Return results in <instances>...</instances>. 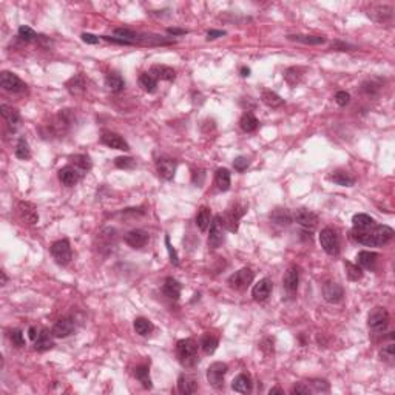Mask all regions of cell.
<instances>
[{
    "label": "cell",
    "instance_id": "8992f818",
    "mask_svg": "<svg viewBox=\"0 0 395 395\" xmlns=\"http://www.w3.org/2000/svg\"><path fill=\"white\" fill-rule=\"evenodd\" d=\"M227 371H228V367L226 363L216 361V363L210 364L209 369H207V380H209L210 386H213L215 389H223Z\"/></svg>",
    "mask_w": 395,
    "mask_h": 395
},
{
    "label": "cell",
    "instance_id": "277c9868",
    "mask_svg": "<svg viewBox=\"0 0 395 395\" xmlns=\"http://www.w3.org/2000/svg\"><path fill=\"white\" fill-rule=\"evenodd\" d=\"M320 244H321V249L331 256H337L339 253V236L331 227H326L321 230Z\"/></svg>",
    "mask_w": 395,
    "mask_h": 395
},
{
    "label": "cell",
    "instance_id": "7c38bea8",
    "mask_svg": "<svg viewBox=\"0 0 395 395\" xmlns=\"http://www.w3.org/2000/svg\"><path fill=\"white\" fill-rule=\"evenodd\" d=\"M293 221L298 223L301 227L310 228V230L315 228L318 226V223H320L318 216L313 213V212L307 210V209H298V210H295V213H293Z\"/></svg>",
    "mask_w": 395,
    "mask_h": 395
},
{
    "label": "cell",
    "instance_id": "1f68e13d",
    "mask_svg": "<svg viewBox=\"0 0 395 395\" xmlns=\"http://www.w3.org/2000/svg\"><path fill=\"white\" fill-rule=\"evenodd\" d=\"M215 184L221 192H227L230 188V171L227 169H218L215 173Z\"/></svg>",
    "mask_w": 395,
    "mask_h": 395
},
{
    "label": "cell",
    "instance_id": "03108f58",
    "mask_svg": "<svg viewBox=\"0 0 395 395\" xmlns=\"http://www.w3.org/2000/svg\"><path fill=\"white\" fill-rule=\"evenodd\" d=\"M0 275H2V282H0V284L5 285V284H6V281H8V277H6V274H5V270L0 272Z\"/></svg>",
    "mask_w": 395,
    "mask_h": 395
},
{
    "label": "cell",
    "instance_id": "74e56055",
    "mask_svg": "<svg viewBox=\"0 0 395 395\" xmlns=\"http://www.w3.org/2000/svg\"><path fill=\"white\" fill-rule=\"evenodd\" d=\"M85 85H87L85 84V79H84V76H80V74L71 77L66 82V88H68V91H70L71 94H80V93L85 90Z\"/></svg>",
    "mask_w": 395,
    "mask_h": 395
},
{
    "label": "cell",
    "instance_id": "7402d4cb",
    "mask_svg": "<svg viewBox=\"0 0 395 395\" xmlns=\"http://www.w3.org/2000/svg\"><path fill=\"white\" fill-rule=\"evenodd\" d=\"M298 282H299L298 269H296V267H290L287 272H285V275H284V278H282V285H284V289L287 290L289 293H295L296 289H298Z\"/></svg>",
    "mask_w": 395,
    "mask_h": 395
},
{
    "label": "cell",
    "instance_id": "4fadbf2b",
    "mask_svg": "<svg viewBox=\"0 0 395 395\" xmlns=\"http://www.w3.org/2000/svg\"><path fill=\"white\" fill-rule=\"evenodd\" d=\"M101 142L104 145H107V147H110V148L122 150V152H128V150H130V145L127 144V141L122 138L120 134L113 133V131H105V133H102Z\"/></svg>",
    "mask_w": 395,
    "mask_h": 395
},
{
    "label": "cell",
    "instance_id": "bcb514c9",
    "mask_svg": "<svg viewBox=\"0 0 395 395\" xmlns=\"http://www.w3.org/2000/svg\"><path fill=\"white\" fill-rule=\"evenodd\" d=\"M114 34H116L119 39H124V40H127V42H130V44H134L136 40L144 39V37H139L138 33L133 31V30H130V28H116V30H114Z\"/></svg>",
    "mask_w": 395,
    "mask_h": 395
},
{
    "label": "cell",
    "instance_id": "f1b7e54d",
    "mask_svg": "<svg viewBox=\"0 0 395 395\" xmlns=\"http://www.w3.org/2000/svg\"><path fill=\"white\" fill-rule=\"evenodd\" d=\"M231 389L238 394H250L252 392V378L246 374H239L233 383H231Z\"/></svg>",
    "mask_w": 395,
    "mask_h": 395
},
{
    "label": "cell",
    "instance_id": "b9f144b4",
    "mask_svg": "<svg viewBox=\"0 0 395 395\" xmlns=\"http://www.w3.org/2000/svg\"><path fill=\"white\" fill-rule=\"evenodd\" d=\"M134 377L141 381L142 386L145 389H152V378H150V369H148V366H139V367H136Z\"/></svg>",
    "mask_w": 395,
    "mask_h": 395
},
{
    "label": "cell",
    "instance_id": "681fc988",
    "mask_svg": "<svg viewBox=\"0 0 395 395\" xmlns=\"http://www.w3.org/2000/svg\"><path fill=\"white\" fill-rule=\"evenodd\" d=\"M310 386H312V391L317 394H324L331 391V386L326 380H310Z\"/></svg>",
    "mask_w": 395,
    "mask_h": 395
},
{
    "label": "cell",
    "instance_id": "11a10c76",
    "mask_svg": "<svg viewBox=\"0 0 395 395\" xmlns=\"http://www.w3.org/2000/svg\"><path fill=\"white\" fill-rule=\"evenodd\" d=\"M335 102L339 105V107H346L349 102H350V94L346 93V91H338L335 94Z\"/></svg>",
    "mask_w": 395,
    "mask_h": 395
},
{
    "label": "cell",
    "instance_id": "f546056e",
    "mask_svg": "<svg viewBox=\"0 0 395 395\" xmlns=\"http://www.w3.org/2000/svg\"><path fill=\"white\" fill-rule=\"evenodd\" d=\"M53 334H50L47 329L40 331L39 337L34 339V349L37 352H45V350H50L53 346H54V341H53Z\"/></svg>",
    "mask_w": 395,
    "mask_h": 395
},
{
    "label": "cell",
    "instance_id": "8fae6325",
    "mask_svg": "<svg viewBox=\"0 0 395 395\" xmlns=\"http://www.w3.org/2000/svg\"><path fill=\"white\" fill-rule=\"evenodd\" d=\"M323 296L328 303L337 304L343 299L344 289L341 287V284H338L335 281H328L323 285Z\"/></svg>",
    "mask_w": 395,
    "mask_h": 395
},
{
    "label": "cell",
    "instance_id": "603a6c76",
    "mask_svg": "<svg viewBox=\"0 0 395 395\" xmlns=\"http://www.w3.org/2000/svg\"><path fill=\"white\" fill-rule=\"evenodd\" d=\"M150 74H152L156 80H174L176 77V71L173 68L167 66V65H153L152 70H150Z\"/></svg>",
    "mask_w": 395,
    "mask_h": 395
},
{
    "label": "cell",
    "instance_id": "94428289",
    "mask_svg": "<svg viewBox=\"0 0 395 395\" xmlns=\"http://www.w3.org/2000/svg\"><path fill=\"white\" fill-rule=\"evenodd\" d=\"M226 36V31H221V30H210L207 33V40H215L218 37H223Z\"/></svg>",
    "mask_w": 395,
    "mask_h": 395
},
{
    "label": "cell",
    "instance_id": "db71d44e",
    "mask_svg": "<svg viewBox=\"0 0 395 395\" xmlns=\"http://www.w3.org/2000/svg\"><path fill=\"white\" fill-rule=\"evenodd\" d=\"M249 164H250V162H249V159L246 156H238L233 161V167H235L236 171H244V170L249 167Z\"/></svg>",
    "mask_w": 395,
    "mask_h": 395
},
{
    "label": "cell",
    "instance_id": "ab89813d",
    "mask_svg": "<svg viewBox=\"0 0 395 395\" xmlns=\"http://www.w3.org/2000/svg\"><path fill=\"white\" fill-rule=\"evenodd\" d=\"M303 73H304V68L293 66V68H289V70L285 71L284 77H285V80H287V84H289V85L295 87V85H298L299 82H301Z\"/></svg>",
    "mask_w": 395,
    "mask_h": 395
},
{
    "label": "cell",
    "instance_id": "e575fe53",
    "mask_svg": "<svg viewBox=\"0 0 395 395\" xmlns=\"http://www.w3.org/2000/svg\"><path fill=\"white\" fill-rule=\"evenodd\" d=\"M212 223V212L209 207H201L196 215V226L199 227L201 231H206L210 227Z\"/></svg>",
    "mask_w": 395,
    "mask_h": 395
},
{
    "label": "cell",
    "instance_id": "ac0fdd59",
    "mask_svg": "<svg viewBox=\"0 0 395 395\" xmlns=\"http://www.w3.org/2000/svg\"><path fill=\"white\" fill-rule=\"evenodd\" d=\"M156 169H158V173H159L161 178L170 181V179H173V176L176 173V161L170 159V158H162L158 161Z\"/></svg>",
    "mask_w": 395,
    "mask_h": 395
},
{
    "label": "cell",
    "instance_id": "d6a6232c",
    "mask_svg": "<svg viewBox=\"0 0 395 395\" xmlns=\"http://www.w3.org/2000/svg\"><path fill=\"white\" fill-rule=\"evenodd\" d=\"M377 258L378 255L375 252H367V250H363L357 255V264L361 267V269H372L374 264L377 263Z\"/></svg>",
    "mask_w": 395,
    "mask_h": 395
},
{
    "label": "cell",
    "instance_id": "6da1fadb",
    "mask_svg": "<svg viewBox=\"0 0 395 395\" xmlns=\"http://www.w3.org/2000/svg\"><path fill=\"white\" fill-rule=\"evenodd\" d=\"M352 238L358 244H363V246H367V247H381L394 238V230L388 226L375 224L372 228L364 230V231L353 230Z\"/></svg>",
    "mask_w": 395,
    "mask_h": 395
},
{
    "label": "cell",
    "instance_id": "f907efd6",
    "mask_svg": "<svg viewBox=\"0 0 395 395\" xmlns=\"http://www.w3.org/2000/svg\"><path fill=\"white\" fill-rule=\"evenodd\" d=\"M114 166L117 167V169H124V170H130V169H133L134 166H136V162H134V159L133 158H124V156H120V158H116V161H114Z\"/></svg>",
    "mask_w": 395,
    "mask_h": 395
},
{
    "label": "cell",
    "instance_id": "4dcf8cb0",
    "mask_svg": "<svg viewBox=\"0 0 395 395\" xmlns=\"http://www.w3.org/2000/svg\"><path fill=\"white\" fill-rule=\"evenodd\" d=\"M70 166H73L80 173V176H84L91 169V161L85 155H76V156L71 158V164Z\"/></svg>",
    "mask_w": 395,
    "mask_h": 395
},
{
    "label": "cell",
    "instance_id": "5bb4252c",
    "mask_svg": "<svg viewBox=\"0 0 395 395\" xmlns=\"http://www.w3.org/2000/svg\"><path fill=\"white\" fill-rule=\"evenodd\" d=\"M272 290H274V282H272L269 278H263L258 281L255 285H253V289H252V296L255 301H266V299L270 296Z\"/></svg>",
    "mask_w": 395,
    "mask_h": 395
},
{
    "label": "cell",
    "instance_id": "30bf717a",
    "mask_svg": "<svg viewBox=\"0 0 395 395\" xmlns=\"http://www.w3.org/2000/svg\"><path fill=\"white\" fill-rule=\"evenodd\" d=\"M0 85H2L5 91H9V93H22L26 90L25 82H22L14 73H9V71H3L0 74Z\"/></svg>",
    "mask_w": 395,
    "mask_h": 395
},
{
    "label": "cell",
    "instance_id": "83f0119b",
    "mask_svg": "<svg viewBox=\"0 0 395 395\" xmlns=\"http://www.w3.org/2000/svg\"><path fill=\"white\" fill-rule=\"evenodd\" d=\"M162 292H164V295L170 299H178L179 295H181V284L178 280H174V278H166L164 281V285H162Z\"/></svg>",
    "mask_w": 395,
    "mask_h": 395
},
{
    "label": "cell",
    "instance_id": "ee69618b",
    "mask_svg": "<svg viewBox=\"0 0 395 395\" xmlns=\"http://www.w3.org/2000/svg\"><path fill=\"white\" fill-rule=\"evenodd\" d=\"M239 125L246 133H252V131H255L258 128V119L252 113H246L241 117Z\"/></svg>",
    "mask_w": 395,
    "mask_h": 395
},
{
    "label": "cell",
    "instance_id": "ffe728a7",
    "mask_svg": "<svg viewBox=\"0 0 395 395\" xmlns=\"http://www.w3.org/2000/svg\"><path fill=\"white\" fill-rule=\"evenodd\" d=\"M0 110H2V116L6 120L8 127L12 131H14L19 127V124H20V114H19V112L16 110V108H12L9 105H5V104L0 107Z\"/></svg>",
    "mask_w": 395,
    "mask_h": 395
},
{
    "label": "cell",
    "instance_id": "4316f807",
    "mask_svg": "<svg viewBox=\"0 0 395 395\" xmlns=\"http://www.w3.org/2000/svg\"><path fill=\"white\" fill-rule=\"evenodd\" d=\"M329 181L335 182L337 185H341V187H352L353 184H355V178L344 170L332 171V174H329Z\"/></svg>",
    "mask_w": 395,
    "mask_h": 395
},
{
    "label": "cell",
    "instance_id": "c3c4849f",
    "mask_svg": "<svg viewBox=\"0 0 395 395\" xmlns=\"http://www.w3.org/2000/svg\"><path fill=\"white\" fill-rule=\"evenodd\" d=\"M16 156L19 159H30V156H31L30 145H28V142H26L25 138H20L17 145H16Z\"/></svg>",
    "mask_w": 395,
    "mask_h": 395
},
{
    "label": "cell",
    "instance_id": "2e32d148",
    "mask_svg": "<svg viewBox=\"0 0 395 395\" xmlns=\"http://www.w3.org/2000/svg\"><path fill=\"white\" fill-rule=\"evenodd\" d=\"M148 239H150L148 233L145 230H141V228L130 230L128 233L125 235V242L133 249H142L145 244L148 242Z\"/></svg>",
    "mask_w": 395,
    "mask_h": 395
},
{
    "label": "cell",
    "instance_id": "d6986e66",
    "mask_svg": "<svg viewBox=\"0 0 395 395\" xmlns=\"http://www.w3.org/2000/svg\"><path fill=\"white\" fill-rule=\"evenodd\" d=\"M80 178H82V176H80V173L73 166H66V167H63V169L59 170V179L66 187L76 185L80 181Z\"/></svg>",
    "mask_w": 395,
    "mask_h": 395
},
{
    "label": "cell",
    "instance_id": "484cf974",
    "mask_svg": "<svg viewBox=\"0 0 395 395\" xmlns=\"http://www.w3.org/2000/svg\"><path fill=\"white\" fill-rule=\"evenodd\" d=\"M352 226H353V230L364 231V230L372 228L375 226V221H374V218H371L369 215H366V213H357L355 216L352 218Z\"/></svg>",
    "mask_w": 395,
    "mask_h": 395
},
{
    "label": "cell",
    "instance_id": "52a82bcc",
    "mask_svg": "<svg viewBox=\"0 0 395 395\" xmlns=\"http://www.w3.org/2000/svg\"><path fill=\"white\" fill-rule=\"evenodd\" d=\"M255 278V274L252 272V269L246 267V269H241L238 272H235L233 275H231L228 278V285L231 289H235V290H244V289H247L249 285L252 284Z\"/></svg>",
    "mask_w": 395,
    "mask_h": 395
},
{
    "label": "cell",
    "instance_id": "5b68a950",
    "mask_svg": "<svg viewBox=\"0 0 395 395\" xmlns=\"http://www.w3.org/2000/svg\"><path fill=\"white\" fill-rule=\"evenodd\" d=\"M54 261H56L59 266H66L70 264L71 258H73V253H71V246L70 242L66 239H60V241H56L53 242V246L50 249Z\"/></svg>",
    "mask_w": 395,
    "mask_h": 395
},
{
    "label": "cell",
    "instance_id": "f6af8a7d",
    "mask_svg": "<svg viewBox=\"0 0 395 395\" xmlns=\"http://www.w3.org/2000/svg\"><path fill=\"white\" fill-rule=\"evenodd\" d=\"M380 358H381V361L388 363L389 366H394V361H395V344L389 343V344L381 347L380 349Z\"/></svg>",
    "mask_w": 395,
    "mask_h": 395
},
{
    "label": "cell",
    "instance_id": "8d00e7d4",
    "mask_svg": "<svg viewBox=\"0 0 395 395\" xmlns=\"http://www.w3.org/2000/svg\"><path fill=\"white\" fill-rule=\"evenodd\" d=\"M134 331H136V334H139L141 337H147V335H150L153 332V323L150 321V320H147V318H136L134 320Z\"/></svg>",
    "mask_w": 395,
    "mask_h": 395
},
{
    "label": "cell",
    "instance_id": "be15d7a7",
    "mask_svg": "<svg viewBox=\"0 0 395 395\" xmlns=\"http://www.w3.org/2000/svg\"><path fill=\"white\" fill-rule=\"evenodd\" d=\"M28 337H30V338L33 339V341H34V339L39 337V334H37V329H36V328H30V329H28Z\"/></svg>",
    "mask_w": 395,
    "mask_h": 395
},
{
    "label": "cell",
    "instance_id": "9a60e30c",
    "mask_svg": "<svg viewBox=\"0 0 395 395\" xmlns=\"http://www.w3.org/2000/svg\"><path fill=\"white\" fill-rule=\"evenodd\" d=\"M74 332V321L68 317H63L56 321V324L53 326L51 334L54 338H66L68 335H71Z\"/></svg>",
    "mask_w": 395,
    "mask_h": 395
},
{
    "label": "cell",
    "instance_id": "6f0895ef",
    "mask_svg": "<svg viewBox=\"0 0 395 395\" xmlns=\"http://www.w3.org/2000/svg\"><path fill=\"white\" fill-rule=\"evenodd\" d=\"M80 37H82V40H84L85 44H90V45H96V44H99V37H98V36H94V34L84 33Z\"/></svg>",
    "mask_w": 395,
    "mask_h": 395
},
{
    "label": "cell",
    "instance_id": "44dd1931",
    "mask_svg": "<svg viewBox=\"0 0 395 395\" xmlns=\"http://www.w3.org/2000/svg\"><path fill=\"white\" fill-rule=\"evenodd\" d=\"M392 6H388V5H377L374 6L371 11H369V16L375 20V22H380V23H385V22H389L392 19Z\"/></svg>",
    "mask_w": 395,
    "mask_h": 395
},
{
    "label": "cell",
    "instance_id": "7a4b0ae2",
    "mask_svg": "<svg viewBox=\"0 0 395 395\" xmlns=\"http://www.w3.org/2000/svg\"><path fill=\"white\" fill-rule=\"evenodd\" d=\"M176 355L184 367H193L198 363V344L193 338H184L176 343Z\"/></svg>",
    "mask_w": 395,
    "mask_h": 395
},
{
    "label": "cell",
    "instance_id": "60d3db41",
    "mask_svg": "<svg viewBox=\"0 0 395 395\" xmlns=\"http://www.w3.org/2000/svg\"><path fill=\"white\" fill-rule=\"evenodd\" d=\"M105 82H107V87L110 88L112 91H114V93L122 91V90H124V87H125L124 79H122L120 74H117V73H110V74H108Z\"/></svg>",
    "mask_w": 395,
    "mask_h": 395
},
{
    "label": "cell",
    "instance_id": "f35d334b",
    "mask_svg": "<svg viewBox=\"0 0 395 395\" xmlns=\"http://www.w3.org/2000/svg\"><path fill=\"white\" fill-rule=\"evenodd\" d=\"M201 347L204 350V353H207V355H212V353H215V350L218 349V338L215 335H204L201 338Z\"/></svg>",
    "mask_w": 395,
    "mask_h": 395
},
{
    "label": "cell",
    "instance_id": "7dc6e473",
    "mask_svg": "<svg viewBox=\"0 0 395 395\" xmlns=\"http://www.w3.org/2000/svg\"><path fill=\"white\" fill-rule=\"evenodd\" d=\"M344 267H346L347 278H349L350 281H358V280H361V277H363V270H361V267H360L358 264H352V263L346 261V263H344Z\"/></svg>",
    "mask_w": 395,
    "mask_h": 395
},
{
    "label": "cell",
    "instance_id": "9f6ffc18",
    "mask_svg": "<svg viewBox=\"0 0 395 395\" xmlns=\"http://www.w3.org/2000/svg\"><path fill=\"white\" fill-rule=\"evenodd\" d=\"M166 246H167L169 255H170V261H171L174 266H178V264H179V258H178V253H176V250L173 249V246L170 244V238H169V235L166 236Z\"/></svg>",
    "mask_w": 395,
    "mask_h": 395
},
{
    "label": "cell",
    "instance_id": "003e7915",
    "mask_svg": "<svg viewBox=\"0 0 395 395\" xmlns=\"http://www.w3.org/2000/svg\"><path fill=\"white\" fill-rule=\"evenodd\" d=\"M241 74H242L244 77H247V76L250 74V70H249V68H242V70H241Z\"/></svg>",
    "mask_w": 395,
    "mask_h": 395
},
{
    "label": "cell",
    "instance_id": "9c48e42d",
    "mask_svg": "<svg viewBox=\"0 0 395 395\" xmlns=\"http://www.w3.org/2000/svg\"><path fill=\"white\" fill-rule=\"evenodd\" d=\"M224 241V226L221 221V216H215L210 223V231H209V247L218 249Z\"/></svg>",
    "mask_w": 395,
    "mask_h": 395
},
{
    "label": "cell",
    "instance_id": "3957f363",
    "mask_svg": "<svg viewBox=\"0 0 395 395\" xmlns=\"http://www.w3.org/2000/svg\"><path fill=\"white\" fill-rule=\"evenodd\" d=\"M389 321H391L389 312L385 307H375L369 313V318H367V326H369L371 332H374V334H383L388 329Z\"/></svg>",
    "mask_w": 395,
    "mask_h": 395
},
{
    "label": "cell",
    "instance_id": "ba28073f",
    "mask_svg": "<svg viewBox=\"0 0 395 395\" xmlns=\"http://www.w3.org/2000/svg\"><path fill=\"white\" fill-rule=\"evenodd\" d=\"M244 212H246V210H244L242 206H239V204H233V206H231L230 209H227V212L224 213V216H221L223 226L228 231H236Z\"/></svg>",
    "mask_w": 395,
    "mask_h": 395
},
{
    "label": "cell",
    "instance_id": "f5cc1de1",
    "mask_svg": "<svg viewBox=\"0 0 395 395\" xmlns=\"http://www.w3.org/2000/svg\"><path fill=\"white\" fill-rule=\"evenodd\" d=\"M19 37L22 39V40H25V42H31V40H34L37 36H36V33H34V30L33 28H30V26H20L19 28Z\"/></svg>",
    "mask_w": 395,
    "mask_h": 395
},
{
    "label": "cell",
    "instance_id": "816d5d0a",
    "mask_svg": "<svg viewBox=\"0 0 395 395\" xmlns=\"http://www.w3.org/2000/svg\"><path fill=\"white\" fill-rule=\"evenodd\" d=\"M9 339H11V343L14 344L16 347H23V346H25L23 334H22V331H19V329H12V331L9 332Z\"/></svg>",
    "mask_w": 395,
    "mask_h": 395
},
{
    "label": "cell",
    "instance_id": "cb8c5ba5",
    "mask_svg": "<svg viewBox=\"0 0 395 395\" xmlns=\"http://www.w3.org/2000/svg\"><path fill=\"white\" fill-rule=\"evenodd\" d=\"M19 213H20V218L23 221H26L28 224H36L39 221V215H37V210L33 204L30 202H20L19 204Z\"/></svg>",
    "mask_w": 395,
    "mask_h": 395
},
{
    "label": "cell",
    "instance_id": "7bdbcfd3",
    "mask_svg": "<svg viewBox=\"0 0 395 395\" xmlns=\"http://www.w3.org/2000/svg\"><path fill=\"white\" fill-rule=\"evenodd\" d=\"M139 85L147 91V93H155L158 88V80L148 73H144L139 76Z\"/></svg>",
    "mask_w": 395,
    "mask_h": 395
},
{
    "label": "cell",
    "instance_id": "836d02e7",
    "mask_svg": "<svg viewBox=\"0 0 395 395\" xmlns=\"http://www.w3.org/2000/svg\"><path fill=\"white\" fill-rule=\"evenodd\" d=\"M261 101L264 105L270 107V108H278L284 104V99L280 96V94H277L275 91H272V90H264L263 94H261Z\"/></svg>",
    "mask_w": 395,
    "mask_h": 395
},
{
    "label": "cell",
    "instance_id": "d4e9b609",
    "mask_svg": "<svg viewBox=\"0 0 395 395\" xmlns=\"http://www.w3.org/2000/svg\"><path fill=\"white\" fill-rule=\"evenodd\" d=\"M270 220L278 226H289L293 223V213L289 209H275L270 213Z\"/></svg>",
    "mask_w": 395,
    "mask_h": 395
},
{
    "label": "cell",
    "instance_id": "e7e4bbea",
    "mask_svg": "<svg viewBox=\"0 0 395 395\" xmlns=\"http://www.w3.org/2000/svg\"><path fill=\"white\" fill-rule=\"evenodd\" d=\"M269 394H270V395H274V394H284V391H282L281 388H272V389L269 391Z\"/></svg>",
    "mask_w": 395,
    "mask_h": 395
},
{
    "label": "cell",
    "instance_id": "6125c7cd",
    "mask_svg": "<svg viewBox=\"0 0 395 395\" xmlns=\"http://www.w3.org/2000/svg\"><path fill=\"white\" fill-rule=\"evenodd\" d=\"M167 33H169V34H173V36H182V34H185L187 31H185V30H181V28H169Z\"/></svg>",
    "mask_w": 395,
    "mask_h": 395
},
{
    "label": "cell",
    "instance_id": "d590c367",
    "mask_svg": "<svg viewBox=\"0 0 395 395\" xmlns=\"http://www.w3.org/2000/svg\"><path fill=\"white\" fill-rule=\"evenodd\" d=\"M289 40H295L299 44H306V45H321L326 42V39L321 36H304V34H290L287 36Z\"/></svg>",
    "mask_w": 395,
    "mask_h": 395
},
{
    "label": "cell",
    "instance_id": "91938a15",
    "mask_svg": "<svg viewBox=\"0 0 395 395\" xmlns=\"http://www.w3.org/2000/svg\"><path fill=\"white\" fill-rule=\"evenodd\" d=\"M292 394H303V395H307V394H310V389H309V386H304V385H296V386H293Z\"/></svg>",
    "mask_w": 395,
    "mask_h": 395
},
{
    "label": "cell",
    "instance_id": "e0dca14e",
    "mask_svg": "<svg viewBox=\"0 0 395 395\" xmlns=\"http://www.w3.org/2000/svg\"><path fill=\"white\" fill-rule=\"evenodd\" d=\"M178 391L184 395L195 394L198 391V380L192 374H181L178 378Z\"/></svg>",
    "mask_w": 395,
    "mask_h": 395
},
{
    "label": "cell",
    "instance_id": "680465c9",
    "mask_svg": "<svg viewBox=\"0 0 395 395\" xmlns=\"http://www.w3.org/2000/svg\"><path fill=\"white\" fill-rule=\"evenodd\" d=\"M378 90H380V87H378V85H374L372 82H366V84H363V91L367 93V94H375Z\"/></svg>",
    "mask_w": 395,
    "mask_h": 395
}]
</instances>
